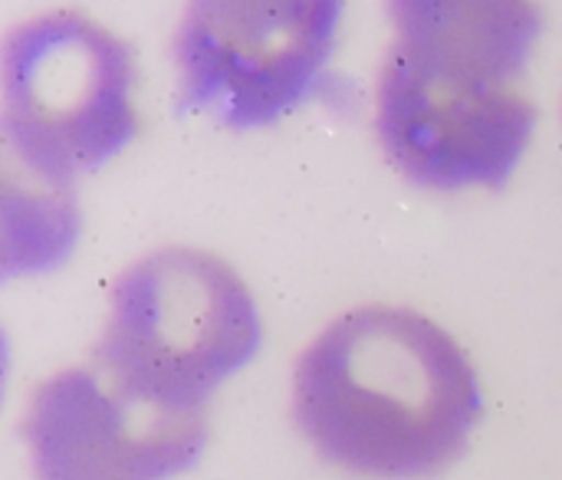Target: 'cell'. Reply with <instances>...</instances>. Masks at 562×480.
<instances>
[{
	"label": "cell",
	"instance_id": "cell-6",
	"mask_svg": "<svg viewBox=\"0 0 562 480\" xmlns=\"http://www.w3.org/2000/svg\"><path fill=\"white\" fill-rule=\"evenodd\" d=\"M20 435L33 480H175L204 458L207 418L161 412L92 362L43 379Z\"/></svg>",
	"mask_w": 562,
	"mask_h": 480
},
{
	"label": "cell",
	"instance_id": "cell-2",
	"mask_svg": "<svg viewBox=\"0 0 562 480\" xmlns=\"http://www.w3.org/2000/svg\"><path fill=\"white\" fill-rule=\"evenodd\" d=\"M260 346L263 320L244 277L211 250L161 247L115 277L92 362L161 412L204 415Z\"/></svg>",
	"mask_w": 562,
	"mask_h": 480
},
{
	"label": "cell",
	"instance_id": "cell-7",
	"mask_svg": "<svg viewBox=\"0 0 562 480\" xmlns=\"http://www.w3.org/2000/svg\"><path fill=\"white\" fill-rule=\"evenodd\" d=\"M392 49L435 69L520 86L547 20L537 0H385Z\"/></svg>",
	"mask_w": 562,
	"mask_h": 480
},
{
	"label": "cell",
	"instance_id": "cell-4",
	"mask_svg": "<svg viewBox=\"0 0 562 480\" xmlns=\"http://www.w3.org/2000/svg\"><path fill=\"white\" fill-rule=\"evenodd\" d=\"M346 0H184L171 36L178 109L257 132L306 105L339 46Z\"/></svg>",
	"mask_w": 562,
	"mask_h": 480
},
{
	"label": "cell",
	"instance_id": "cell-8",
	"mask_svg": "<svg viewBox=\"0 0 562 480\" xmlns=\"http://www.w3.org/2000/svg\"><path fill=\"white\" fill-rule=\"evenodd\" d=\"M79 237L72 191H56L7 168L3 257L7 274H40L59 267Z\"/></svg>",
	"mask_w": 562,
	"mask_h": 480
},
{
	"label": "cell",
	"instance_id": "cell-3",
	"mask_svg": "<svg viewBox=\"0 0 562 480\" xmlns=\"http://www.w3.org/2000/svg\"><path fill=\"white\" fill-rule=\"evenodd\" d=\"M138 66L125 36L82 10L20 20L0 56V132L10 171L72 191L142 132Z\"/></svg>",
	"mask_w": 562,
	"mask_h": 480
},
{
	"label": "cell",
	"instance_id": "cell-1",
	"mask_svg": "<svg viewBox=\"0 0 562 480\" xmlns=\"http://www.w3.org/2000/svg\"><path fill=\"white\" fill-rule=\"evenodd\" d=\"M484 415L464 346L408 306L336 316L296 359L293 422L333 468L425 480L458 465Z\"/></svg>",
	"mask_w": 562,
	"mask_h": 480
},
{
	"label": "cell",
	"instance_id": "cell-5",
	"mask_svg": "<svg viewBox=\"0 0 562 480\" xmlns=\"http://www.w3.org/2000/svg\"><path fill=\"white\" fill-rule=\"evenodd\" d=\"M537 125V102L520 86L454 76L385 49L375 82V138L415 188L438 194L507 188Z\"/></svg>",
	"mask_w": 562,
	"mask_h": 480
}]
</instances>
